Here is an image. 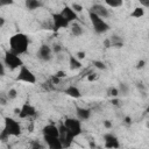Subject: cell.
I'll list each match as a JSON object with an SVG mask.
<instances>
[{
  "label": "cell",
  "mask_w": 149,
  "mask_h": 149,
  "mask_svg": "<svg viewBox=\"0 0 149 149\" xmlns=\"http://www.w3.org/2000/svg\"><path fill=\"white\" fill-rule=\"evenodd\" d=\"M7 100H8L7 94H6V97H3V94H0V104L1 105H6L7 104Z\"/></svg>",
  "instance_id": "cell-34"
},
{
  "label": "cell",
  "mask_w": 149,
  "mask_h": 149,
  "mask_svg": "<svg viewBox=\"0 0 149 149\" xmlns=\"http://www.w3.org/2000/svg\"><path fill=\"white\" fill-rule=\"evenodd\" d=\"M58 130H59V140L63 144V148H68L72 144V141L74 139V136L68 130V128L64 126V123H62L59 127H58Z\"/></svg>",
  "instance_id": "cell-7"
},
{
  "label": "cell",
  "mask_w": 149,
  "mask_h": 149,
  "mask_svg": "<svg viewBox=\"0 0 149 149\" xmlns=\"http://www.w3.org/2000/svg\"><path fill=\"white\" fill-rule=\"evenodd\" d=\"M144 65H146V62H144L143 59H141L140 62H137V64H136V69H143Z\"/></svg>",
  "instance_id": "cell-36"
},
{
  "label": "cell",
  "mask_w": 149,
  "mask_h": 149,
  "mask_svg": "<svg viewBox=\"0 0 149 149\" xmlns=\"http://www.w3.org/2000/svg\"><path fill=\"white\" fill-rule=\"evenodd\" d=\"M111 102H112V104H113V105H114V106H119V105H120V104H119V102H120V101H119V100H118V99H115V98H113V99H112V100H111Z\"/></svg>",
  "instance_id": "cell-41"
},
{
  "label": "cell",
  "mask_w": 149,
  "mask_h": 149,
  "mask_svg": "<svg viewBox=\"0 0 149 149\" xmlns=\"http://www.w3.org/2000/svg\"><path fill=\"white\" fill-rule=\"evenodd\" d=\"M71 8H72L77 14H78V13H80V12L83 10V7H81L79 3H76V2H73V3L71 5Z\"/></svg>",
  "instance_id": "cell-28"
},
{
  "label": "cell",
  "mask_w": 149,
  "mask_h": 149,
  "mask_svg": "<svg viewBox=\"0 0 149 149\" xmlns=\"http://www.w3.org/2000/svg\"><path fill=\"white\" fill-rule=\"evenodd\" d=\"M109 41H111V47H114V48H122L123 47V41L118 35H113L109 38Z\"/></svg>",
  "instance_id": "cell-20"
},
{
  "label": "cell",
  "mask_w": 149,
  "mask_h": 149,
  "mask_svg": "<svg viewBox=\"0 0 149 149\" xmlns=\"http://www.w3.org/2000/svg\"><path fill=\"white\" fill-rule=\"evenodd\" d=\"M85 56H86V54H85V51H78L77 54H76V57L80 61V59H84L85 58Z\"/></svg>",
  "instance_id": "cell-32"
},
{
  "label": "cell",
  "mask_w": 149,
  "mask_h": 149,
  "mask_svg": "<svg viewBox=\"0 0 149 149\" xmlns=\"http://www.w3.org/2000/svg\"><path fill=\"white\" fill-rule=\"evenodd\" d=\"M24 6L28 10H34L41 7L42 3L40 2V0H24Z\"/></svg>",
  "instance_id": "cell-19"
},
{
  "label": "cell",
  "mask_w": 149,
  "mask_h": 149,
  "mask_svg": "<svg viewBox=\"0 0 149 149\" xmlns=\"http://www.w3.org/2000/svg\"><path fill=\"white\" fill-rule=\"evenodd\" d=\"M88 16H90L92 27H93V29H94V31H95L97 34H104V33L108 31L109 24H108L104 19H101L100 16L95 15L94 13H92V12H90V10H88Z\"/></svg>",
  "instance_id": "cell-3"
},
{
  "label": "cell",
  "mask_w": 149,
  "mask_h": 149,
  "mask_svg": "<svg viewBox=\"0 0 149 149\" xmlns=\"http://www.w3.org/2000/svg\"><path fill=\"white\" fill-rule=\"evenodd\" d=\"M50 81H51V84H52V85H54V84H58V83L61 81V78H58V77H56V76L54 74V76H51Z\"/></svg>",
  "instance_id": "cell-33"
},
{
  "label": "cell",
  "mask_w": 149,
  "mask_h": 149,
  "mask_svg": "<svg viewBox=\"0 0 149 149\" xmlns=\"http://www.w3.org/2000/svg\"><path fill=\"white\" fill-rule=\"evenodd\" d=\"M76 114H77V118L80 120V121H85L87 119H90L91 116V111L88 108H84V107H76Z\"/></svg>",
  "instance_id": "cell-16"
},
{
  "label": "cell",
  "mask_w": 149,
  "mask_h": 149,
  "mask_svg": "<svg viewBox=\"0 0 149 149\" xmlns=\"http://www.w3.org/2000/svg\"><path fill=\"white\" fill-rule=\"evenodd\" d=\"M5 24V19L2 16H0V27H2Z\"/></svg>",
  "instance_id": "cell-44"
},
{
  "label": "cell",
  "mask_w": 149,
  "mask_h": 149,
  "mask_svg": "<svg viewBox=\"0 0 149 149\" xmlns=\"http://www.w3.org/2000/svg\"><path fill=\"white\" fill-rule=\"evenodd\" d=\"M47 146L50 149H62L63 144L59 140V137H55V136H43Z\"/></svg>",
  "instance_id": "cell-13"
},
{
  "label": "cell",
  "mask_w": 149,
  "mask_h": 149,
  "mask_svg": "<svg viewBox=\"0 0 149 149\" xmlns=\"http://www.w3.org/2000/svg\"><path fill=\"white\" fill-rule=\"evenodd\" d=\"M5 76V65L0 62V77Z\"/></svg>",
  "instance_id": "cell-39"
},
{
  "label": "cell",
  "mask_w": 149,
  "mask_h": 149,
  "mask_svg": "<svg viewBox=\"0 0 149 149\" xmlns=\"http://www.w3.org/2000/svg\"><path fill=\"white\" fill-rule=\"evenodd\" d=\"M29 45V38L23 33H16L9 37V50L16 55L26 54Z\"/></svg>",
  "instance_id": "cell-1"
},
{
  "label": "cell",
  "mask_w": 149,
  "mask_h": 149,
  "mask_svg": "<svg viewBox=\"0 0 149 149\" xmlns=\"http://www.w3.org/2000/svg\"><path fill=\"white\" fill-rule=\"evenodd\" d=\"M90 12L94 13L95 15L100 16L101 19H106V17H108V16H109L108 9H107L105 6L99 5V3H94V5H92V6H91V8H90Z\"/></svg>",
  "instance_id": "cell-11"
},
{
  "label": "cell",
  "mask_w": 149,
  "mask_h": 149,
  "mask_svg": "<svg viewBox=\"0 0 149 149\" xmlns=\"http://www.w3.org/2000/svg\"><path fill=\"white\" fill-rule=\"evenodd\" d=\"M106 92H107V95L108 97H112V98H116L119 95V90H118V87H114V86L108 87Z\"/></svg>",
  "instance_id": "cell-25"
},
{
  "label": "cell",
  "mask_w": 149,
  "mask_h": 149,
  "mask_svg": "<svg viewBox=\"0 0 149 149\" xmlns=\"http://www.w3.org/2000/svg\"><path fill=\"white\" fill-rule=\"evenodd\" d=\"M31 148H34V149H37V148H43V146H42L40 142H37V141H34V142L31 143Z\"/></svg>",
  "instance_id": "cell-35"
},
{
  "label": "cell",
  "mask_w": 149,
  "mask_h": 149,
  "mask_svg": "<svg viewBox=\"0 0 149 149\" xmlns=\"http://www.w3.org/2000/svg\"><path fill=\"white\" fill-rule=\"evenodd\" d=\"M64 93H65V94H68L69 97L74 98V99H78V98H80V97H81V93H80L79 88H78V87H76V86H73V85L68 86V87L64 90Z\"/></svg>",
  "instance_id": "cell-17"
},
{
  "label": "cell",
  "mask_w": 149,
  "mask_h": 149,
  "mask_svg": "<svg viewBox=\"0 0 149 149\" xmlns=\"http://www.w3.org/2000/svg\"><path fill=\"white\" fill-rule=\"evenodd\" d=\"M16 97H17V91H16L15 88H10V90L7 92V98H8L9 100L15 99Z\"/></svg>",
  "instance_id": "cell-27"
},
{
  "label": "cell",
  "mask_w": 149,
  "mask_h": 149,
  "mask_svg": "<svg viewBox=\"0 0 149 149\" xmlns=\"http://www.w3.org/2000/svg\"><path fill=\"white\" fill-rule=\"evenodd\" d=\"M118 90H119V94L121 93L122 95H127L128 94V91H129V87H128V85L126 83H120Z\"/></svg>",
  "instance_id": "cell-24"
},
{
  "label": "cell",
  "mask_w": 149,
  "mask_h": 149,
  "mask_svg": "<svg viewBox=\"0 0 149 149\" xmlns=\"http://www.w3.org/2000/svg\"><path fill=\"white\" fill-rule=\"evenodd\" d=\"M55 76H56V77H58V78H64L66 74H65V72H64V71H57V72L55 73Z\"/></svg>",
  "instance_id": "cell-37"
},
{
  "label": "cell",
  "mask_w": 149,
  "mask_h": 149,
  "mask_svg": "<svg viewBox=\"0 0 149 149\" xmlns=\"http://www.w3.org/2000/svg\"><path fill=\"white\" fill-rule=\"evenodd\" d=\"M71 33H72L73 36H80V35L83 34V28H81V26H80L79 23H77V22H73V23L71 24Z\"/></svg>",
  "instance_id": "cell-21"
},
{
  "label": "cell",
  "mask_w": 149,
  "mask_h": 149,
  "mask_svg": "<svg viewBox=\"0 0 149 149\" xmlns=\"http://www.w3.org/2000/svg\"><path fill=\"white\" fill-rule=\"evenodd\" d=\"M3 61H5L6 66H7L8 69H10V70L19 69L21 65H23V62H22V59L19 57V55L12 52L10 50H7V51L5 52V58H3Z\"/></svg>",
  "instance_id": "cell-4"
},
{
  "label": "cell",
  "mask_w": 149,
  "mask_h": 149,
  "mask_svg": "<svg viewBox=\"0 0 149 149\" xmlns=\"http://www.w3.org/2000/svg\"><path fill=\"white\" fill-rule=\"evenodd\" d=\"M14 0H0V7L2 6H8V5H13Z\"/></svg>",
  "instance_id": "cell-31"
},
{
  "label": "cell",
  "mask_w": 149,
  "mask_h": 149,
  "mask_svg": "<svg viewBox=\"0 0 149 149\" xmlns=\"http://www.w3.org/2000/svg\"><path fill=\"white\" fill-rule=\"evenodd\" d=\"M64 126L68 128V130H69L74 137L81 134V125H80V120H79V119L66 118L65 121H64Z\"/></svg>",
  "instance_id": "cell-6"
},
{
  "label": "cell",
  "mask_w": 149,
  "mask_h": 149,
  "mask_svg": "<svg viewBox=\"0 0 149 149\" xmlns=\"http://www.w3.org/2000/svg\"><path fill=\"white\" fill-rule=\"evenodd\" d=\"M14 113H15V114H19V113H20V108H15V109H14Z\"/></svg>",
  "instance_id": "cell-45"
},
{
  "label": "cell",
  "mask_w": 149,
  "mask_h": 149,
  "mask_svg": "<svg viewBox=\"0 0 149 149\" xmlns=\"http://www.w3.org/2000/svg\"><path fill=\"white\" fill-rule=\"evenodd\" d=\"M92 65H93L94 68L99 69V70H106V69H107L106 64H105L104 62H101V61H93V62H92Z\"/></svg>",
  "instance_id": "cell-26"
},
{
  "label": "cell",
  "mask_w": 149,
  "mask_h": 149,
  "mask_svg": "<svg viewBox=\"0 0 149 149\" xmlns=\"http://www.w3.org/2000/svg\"><path fill=\"white\" fill-rule=\"evenodd\" d=\"M61 14H62L66 20H68V22H69V23L74 22L76 20H78V14H77V13H76L71 7H69V6L63 7V9H62Z\"/></svg>",
  "instance_id": "cell-12"
},
{
  "label": "cell",
  "mask_w": 149,
  "mask_h": 149,
  "mask_svg": "<svg viewBox=\"0 0 149 149\" xmlns=\"http://www.w3.org/2000/svg\"><path fill=\"white\" fill-rule=\"evenodd\" d=\"M36 114H37V112H36L35 107H34L33 105L26 102V104H23V106L20 108V113H19L17 115H19V118H21V119H27V118H35Z\"/></svg>",
  "instance_id": "cell-9"
},
{
  "label": "cell",
  "mask_w": 149,
  "mask_h": 149,
  "mask_svg": "<svg viewBox=\"0 0 149 149\" xmlns=\"http://www.w3.org/2000/svg\"><path fill=\"white\" fill-rule=\"evenodd\" d=\"M136 87L139 88L140 93H142L143 95H146V86H144L142 83H137V84H136Z\"/></svg>",
  "instance_id": "cell-29"
},
{
  "label": "cell",
  "mask_w": 149,
  "mask_h": 149,
  "mask_svg": "<svg viewBox=\"0 0 149 149\" xmlns=\"http://www.w3.org/2000/svg\"><path fill=\"white\" fill-rule=\"evenodd\" d=\"M97 74L95 73H91L90 76H88V80H94V79H97Z\"/></svg>",
  "instance_id": "cell-42"
},
{
  "label": "cell",
  "mask_w": 149,
  "mask_h": 149,
  "mask_svg": "<svg viewBox=\"0 0 149 149\" xmlns=\"http://www.w3.org/2000/svg\"><path fill=\"white\" fill-rule=\"evenodd\" d=\"M105 2H106L109 7H113V8L121 7V6L123 5V0H105Z\"/></svg>",
  "instance_id": "cell-23"
},
{
  "label": "cell",
  "mask_w": 149,
  "mask_h": 149,
  "mask_svg": "<svg viewBox=\"0 0 149 149\" xmlns=\"http://www.w3.org/2000/svg\"><path fill=\"white\" fill-rule=\"evenodd\" d=\"M69 65H70V69L72 71L74 70H79L81 68V62L76 57V56H70L69 57Z\"/></svg>",
  "instance_id": "cell-18"
},
{
  "label": "cell",
  "mask_w": 149,
  "mask_h": 149,
  "mask_svg": "<svg viewBox=\"0 0 149 149\" xmlns=\"http://www.w3.org/2000/svg\"><path fill=\"white\" fill-rule=\"evenodd\" d=\"M36 56H37V58L41 59V61H44V62L50 61L51 57H52V50H51V48H50L48 44H42V45L40 47V49L37 50Z\"/></svg>",
  "instance_id": "cell-10"
},
{
  "label": "cell",
  "mask_w": 149,
  "mask_h": 149,
  "mask_svg": "<svg viewBox=\"0 0 149 149\" xmlns=\"http://www.w3.org/2000/svg\"><path fill=\"white\" fill-rule=\"evenodd\" d=\"M21 135V126L20 123L9 116L5 118V126L0 133V141H7L9 136H20Z\"/></svg>",
  "instance_id": "cell-2"
},
{
  "label": "cell",
  "mask_w": 149,
  "mask_h": 149,
  "mask_svg": "<svg viewBox=\"0 0 149 149\" xmlns=\"http://www.w3.org/2000/svg\"><path fill=\"white\" fill-rule=\"evenodd\" d=\"M51 17H52V29L55 31H57V30H59L62 28H68L70 26L68 20L61 13H54L51 15Z\"/></svg>",
  "instance_id": "cell-8"
},
{
  "label": "cell",
  "mask_w": 149,
  "mask_h": 149,
  "mask_svg": "<svg viewBox=\"0 0 149 149\" xmlns=\"http://www.w3.org/2000/svg\"><path fill=\"white\" fill-rule=\"evenodd\" d=\"M19 73L15 78L16 81H24V83H28V84H35L36 83V77L35 74L26 66V65H21L19 68Z\"/></svg>",
  "instance_id": "cell-5"
},
{
  "label": "cell",
  "mask_w": 149,
  "mask_h": 149,
  "mask_svg": "<svg viewBox=\"0 0 149 149\" xmlns=\"http://www.w3.org/2000/svg\"><path fill=\"white\" fill-rule=\"evenodd\" d=\"M104 47L105 48H111V41H109V38H106L104 41Z\"/></svg>",
  "instance_id": "cell-40"
},
{
  "label": "cell",
  "mask_w": 149,
  "mask_h": 149,
  "mask_svg": "<svg viewBox=\"0 0 149 149\" xmlns=\"http://www.w3.org/2000/svg\"><path fill=\"white\" fill-rule=\"evenodd\" d=\"M125 122H126L127 125H130V123H132V118H130V116H126V118H125Z\"/></svg>",
  "instance_id": "cell-43"
},
{
  "label": "cell",
  "mask_w": 149,
  "mask_h": 149,
  "mask_svg": "<svg viewBox=\"0 0 149 149\" xmlns=\"http://www.w3.org/2000/svg\"><path fill=\"white\" fill-rule=\"evenodd\" d=\"M144 15V9H143V7H136V8H134V10L130 13V16L132 17H135V19H140V17H142Z\"/></svg>",
  "instance_id": "cell-22"
},
{
  "label": "cell",
  "mask_w": 149,
  "mask_h": 149,
  "mask_svg": "<svg viewBox=\"0 0 149 149\" xmlns=\"http://www.w3.org/2000/svg\"><path fill=\"white\" fill-rule=\"evenodd\" d=\"M104 140H105V147L106 148H119V140L116 139L115 135H113L112 133H107L104 135Z\"/></svg>",
  "instance_id": "cell-14"
},
{
  "label": "cell",
  "mask_w": 149,
  "mask_h": 149,
  "mask_svg": "<svg viewBox=\"0 0 149 149\" xmlns=\"http://www.w3.org/2000/svg\"><path fill=\"white\" fill-rule=\"evenodd\" d=\"M104 126H105V128L111 129V128H112V122H111L109 120H105V121H104Z\"/></svg>",
  "instance_id": "cell-38"
},
{
  "label": "cell",
  "mask_w": 149,
  "mask_h": 149,
  "mask_svg": "<svg viewBox=\"0 0 149 149\" xmlns=\"http://www.w3.org/2000/svg\"><path fill=\"white\" fill-rule=\"evenodd\" d=\"M42 133H43V136H55V137H58L59 136V130H58V127L50 123V125H47L43 127L42 129Z\"/></svg>",
  "instance_id": "cell-15"
},
{
  "label": "cell",
  "mask_w": 149,
  "mask_h": 149,
  "mask_svg": "<svg viewBox=\"0 0 149 149\" xmlns=\"http://www.w3.org/2000/svg\"><path fill=\"white\" fill-rule=\"evenodd\" d=\"M51 50H52V52H55V54H59V52L62 51V45H59V44H54Z\"/></svg>",
  "instance_id": "cell-30"
}]
</instances>
